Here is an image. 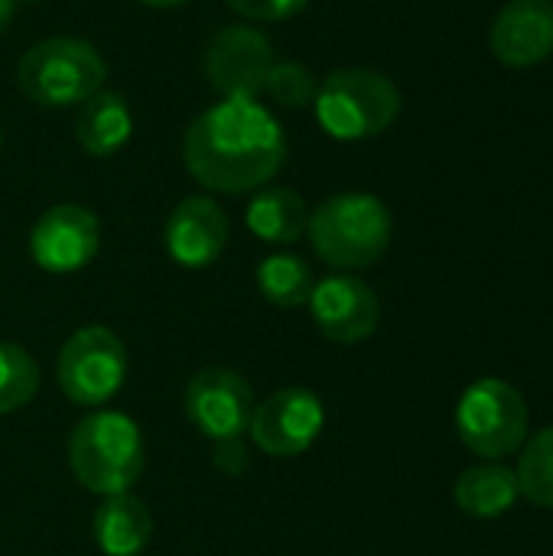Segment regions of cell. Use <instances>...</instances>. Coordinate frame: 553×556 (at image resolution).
Returning <instances> with one entry per match:
<instances>
[{
  "label": "cell",
  "mask_w": 553,
  "mask_h": 556,
  "mask_svg": "<svg viewBox=\"0 0 553 556\" xmlns=\"http://www.w3.org/2000/svg\"><path fill=\"white\" fill-rule=\"evenodd\" d=\"M287 134L261 101H218L183 134V163L212 195L271 186L287 163Z\"/></svg>",
  "instance_id": "cell-1"
},
{
  "label": "cell",
  "mask_w": 553,
  "mask_h": 556,
  "mask_svg": "<svg viewBox=\"0 0 553 556\" xmlns=\"http://www.w3.org/2000/svg\"><path fill=\"white\" fill-rule=\"evenodd\" d=\"M394 235L388 205L372 192H336L323 199L306 222L313 254L332 270H365L378 264Z\"/></svg>",
  "instance_id": "cell-2"
},
{
  "label": "cell",
  "mask_w": 553,
  "mask_h": 556,
  "mask_svg": "<svg viewBox=\"0 0 553 556\" xmlns=\"http://www.w3.org/2000/svg\"><path fill=\"white\" fill-rule=\"evenodd\" d=\"M147 466L143 433L134 417L121 410H95L81 417L68 437V469L91 495L134 492Z\"/></svg>",
  "instance_id": "cell-3"
},
{
  "label": "cell",
  "mask_w": 553,
  "mask_h": 556,
  "mask_svg": "<svg viewBox=\"0 0 553 556\" xmlns=\"http://www.w3.org/2000/svg\"><path fill=\"white\" fill-rule=\"evenodd\" d=\"M319 127L342 143L385 134L401 117V88L391 75L368 65L336 68L319 81L313 101Z\"/></svg>",
  "instance_id": "cell-4"
},
{
  "label": "cell",
  "mask_w": 553,
  "mask_h": 556,
  "mask_svg": "<svg viewBox=\"0 0 553 556\" xmlns=\"http://www.w3.org/2000/svg\"><path fill=\"white\" fill-rule=\"evenodd\" d=\"M108 81V62L81 36H49L33 42L16 62V85L39 108H78Z\"/></svg>",
  "instance_id": "cell-5"
},
{
  "label": "cell",
  "mask_w": 553,
  "mask_h": 556,
  "mask_svg": "<svg viewBox=\"0 0 553 556\" xmlns=\"http://www.w3.org/2000/svg\"><path fill=\"white\" fill-rule=\"evenodd\" d=\"M528 424L531 414L521 391L502 378H482L469 384L456 404V433L463 446L486 463L521 453Z\"/></svg>",
  "instance_id": "cell-6"
},
{
  "label": "cell",
  "mask_w": 553,
  "mask_h": 556,
  "mask_svg": "<svg viewBox=\"0 0 553 556\" xmlns=\"http://www.w3.org/2000/svg\"><path fill=\"white\" fill-rule=\"evenodd\" d=\"M127 378V349L108 326H81L72 332L55 358V381L78 407L108 404Z\"/></svg>",
  "instance_id": "cell-7"
},
{
  "label": "cell",
  "mask_w": 553,
  "mask_h": 556,
  "mask_svg": "<svg viewBox=\"0 0 553 556\" xmlns=\"http://www.w3.org/2000/svg\"><path fill=\"white\" fill-rule=\"evenodd\" d=\"M274 62L277 49L264 29L251 23H228L209 39L202 75L222 101H257Z\"/></svg>",
  "instance_id": "cell-8"
},
{
  "label": "cell",
  "mask_w": 553,
  "mask_h": 556,
  "mask_svg": "<svg viewBox=\"0 0 553 556\" xmlns=\"http://www.w3.org/2000/svg\"><path fill=\"white\" fill-rule=\"evenodd\" d=\"M326 427V407L310 388H280L254 404L248 437L271 459L303 456Z\"/></svg>",
  "instance_id": "cell-9"
},
{
  "label": "cell",
  "mask_w": 553,
  "mask_h": 556,
  "mask_svg": "<svg viewBox=\"0 0 553 556\" xmlns=\"http://www.w3.org/2000/svg\"><path fill=\"white\" fill-rule=\"evenodd\" d=\"M254 404L257 397L251 384L238 371L222 365L196 371L183 391V407L189 424L212 443L244 437L251 427Z\"/></svg>",
  "instance_id": "cell-10"
},
{
  "label": "cell",
  "mask_w": 553,
  "mask_h": 556,
  "mask_svg": "<svg viewBox=\"0 0 553 556\" xmlns=\"http://www.w3.org/2000/svg\"><path fill=\"white\" fill-rule=\"evenodd\" d=\"M101 248V222L78 202L46 208L29 231V257L46 274H78Z\"/></svg>",
  "instance_id": "cell-11"
},
{
  "label": "cell",
  "mask_w": 553,
  "mask_h": 556,
  "mask_svg": "<svg viewBox=\"0 0 553 556\" xmlns=\"http://www.w3.org/2000/svg\"><path fill=\"white\" fill-rule=\"evenodd\" d=\"M306 309L316 329L336 345H359L372 339L381 323L378 293L355 274H329L316 280Z\"/></svg>",
  "instance_id": "cell-12"
},
{
  "label": "cell",
  "mask_w": 553,
  "mask_h": 556,
  "mask_svg": "<svg viewBox=\"0 0 553 556\" xmlns=\"http://www.w3.org/2000/svg\"><path fill=\"white\" fill-rule=\"evenodd\" d=\"M231 235L228 212L212 195H186L173 205L163 225V248L186 270L212 267Z\"/></svg>",
  "instance_id": "cell-13"
},
{
  "label": "cell",
  "mask_w": 553,
  "mask_h": 556,
  "mask_svg": "<svg viewBox=\"0 0 553 556\" xmlns=\"http://www.w3.org/2000/svg\"><path fill=\"white\" fill-rule=\"evenodd\" d=\"M489 46L508 68H531L553 55V0H508L492 26Z\"/></svg>",
  "instance_id": "cell-14"
},
{
  "label": "cell",
  "mask_w": 553,
  "mask_h": 556,
  "mask_svg": "<svg viewBox=\"0 0 553 556\" xmlns=\"http://www.w3.org/2000/svg\"><path fill=\"white\" fill-rule=\"evenodd\" d=\"M130 137H134V111L121 91L98 88L88 101L78 104L75 140L88 156L95 160L114 156L130 143Z\"/></svg>",
  "instance_id": "cell-15"
},
{
  "label": "cell",
  "mask_w": 553,
  "mask_h": 556,
  "mask_svg": "<svg viewBox=\"0 0 553 556\" xmlns=\"http://www.w3.org/2000/svg\"><path fill=\"white\" fill-rule=\"evenodd\" d=\"M91 538L104 556H140L153 541V515L134 495H108L95 508Z\"/></svg>",
  "instance_id": "cell-16"
},
{
  "label": "cell",
  "mask_w": 553,
  "mask_h": 556,
  "mask_svg": "<svg viewBox=\"0 0 553 556\" xmlns=\"http://www.w3.org/2000/svg\"><path fill=\"white\" fill-rule=\"evenodd\" d=\"M310 208L303 195L290 186H264L254 192L244 212V225L254 238L267 244H297L306 235Z\"/></svg>",
  "instance_id": "cell-17"
},
{
  "label": "cell",
  "mask_w": 553,
  "mask_h": 556,
  "mask_svg": "<svg viewBox=\"0 0 553 556\" xmlns=\"http://www.w3.org/2000/svg\"><path fill=\"white\" fill-rule=\"evenodd\" d=\"M518 495H521L518 476H515V469H508L502 463L473 466L453 485V498H456L460 511L469 518H479V521L502 518L505 511L515 508Z\"/></svg>",
  "instance_id": "cell-18"
},
{
  "label": "cell",
  "mask_w": 553,
  "mask_h": 556,
  "mask_svg": "<svg viewBox=\"0 0 553 556\" xmlns=\"http://www.w3.org/2000/svg\"><path fill=\"white\" fill-rule=\"evenodd\" d=\"M254 283H257V293L271 303V306H280V309H300L310 303V293L316 287V277H313V267L290 254V251H277L271 257H264L254 270Z\"/></svg>",
  "instance_id": "cell-19"
},
{
  "label": "cell",
  "mask_w": 553,
  "mask_h": 556,
  "mask_svg": "<svg viewBox=\"0 0 553 556\" xmlns=\"http://www.w3.org/2000/svg\"><path fill=\"white\" fill-rule=\"evenodd\" d=\"M515 476L518 492L531 505L553 511V427H544L538 437L525 440Z\"/></svg>",
  "instance_id": "cell-20"
},
{
  "label": "cell",
  "mask_w": 553,
  "mask_h": 556,
  "mask_svg": "<svg viewBox=\"0 0 553 556\" xmlns=\"http://www.w3.org/2000/svg\"><path fill=\"white\" fill-rule=\"evenodd\" d=\"M39 391V365L36 358L16 345L0 342V414L23 410Z\"/></svg>",
  "instance_id": "cell-21"
},
{
  "label": "cell",
  "mask_w": 553,
  "mask_h": 556,
  "mask_svg": "<svg viewBox=\"0 0 553 556\" xmlns=\"http://www.w3.org/2000/svg\"><path fill=\"white\" fill-rule=\"evenodd\" d=\"M316 91H319V78L313 75V68L306 62H297V59L274 62V68L267 75V85H264V94L274 104L287 108V111L313 108Z\"/></svg>",
  "instance_id": "cell-22"
},
{
  "label": "cell",
  "mask_w": 553,
  "mask_h": 556,
  "mask_svg": "<svg viewBox=\"0 0 553 556\" xmlns=\"http://www.w3.org/2000/svg\"><path fill=\"white\" fill-rule=\"evenodd\" d=\"M231 13L248 23H284L306 10L310 0H225Z\"/></svg>",
  "instance_id": "cell-23"
},
{
  "label": "cell",
  "mask_w": 553,
  "mask_h": 556,
  "mask_svg": "<svg viewBox=\"0 0 553 556\" xmlns=\"http://www.w3.org/2000/svg\"><path fill=\"white\" fill-rule=\"evenodd\" d=\"M212 466H215L222 476H228V479H238L241 472H248L251 453H248L244 437H238V440H218L215 450H212Z\"/></svg>",
  "instance_id": "cell-24"
},
{
  "label": "cell",
  "mask_w": 553,
  "mask_h": 556,
  "mask_svg": "<svg viewBox=\"0 0 553 556\" xmlns=\"http://www.w3.org/2000/svg\"><path fill=\"white\" fill-rule=\"evenodd\" d=\"M13 13H16V0H0V36L10 29V23H13Z\"/></svg>",
  "instance_id": "cell-25"
},
{
  "label": "cell",
  "mask_w": 553,
  "mask_h": 556,
  "mask_svg": "<svg viewBox=\"0 0 553 556\" xmlns=\"http://www.w3.org/2000/svg\"><path fill=\"white\" fill-rule=\"evenodd\" d=\"M137 3L153 7V10H176V7H183V3H189V0H137Z\"/></svg>",
  "instance_id": "cell-26"
},
{
  "label": "cell",
  "mask_w": 553,
  "mask_h": 556,
  "mask_svg": "<svg viewBox=\"0 0 553 556\" xmlns=\"http://www.w3.org/2000/svg\"><path fill=\"white\" fill-rule=\"evenodd\" d=\"M26 3H39V0H16V7H26Z\"/></svg>",
  "instance_id": "cell-27"
},
{
  "label": "cell",
  "mask_w": 553,
  "mask_h": 556,
  "mask_svg": "<svg viewBox=\"0 0 553 556\" xmlns=\"http://www.w3.org/2000/svg\"><path fill=\"white\" fill-rule=\"evenodd\" d=\"M0 150H3V127H0Z\"/></svg>",
  "instance_id": "cell-28"
}]
</instances>
